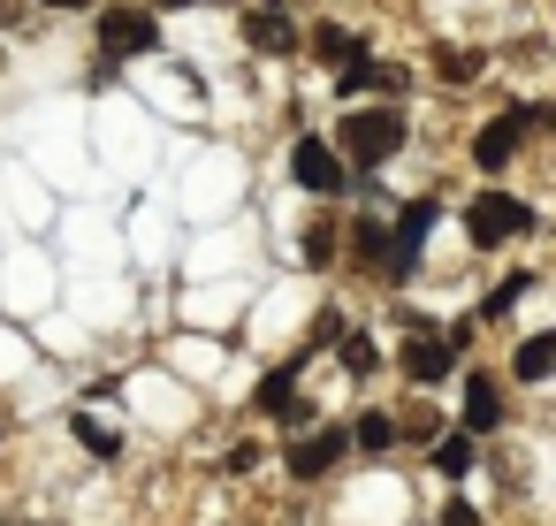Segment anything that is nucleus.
Returning a JSON list of instances; mask_svg holds the SVG:
<instances>
[{"label": "nucleus", "instance_id": "nucleus-2", "mask_svg": "<svg viewBox=\"0 0 556 526\" xmlns=\"http://www.w3.org/2000/svg\"><path fill=\"white\" fill-rule=\"evenodd\" d=\"M465 229H472V245H510V237L533 229V206L510 199V191H480V199L465 206Z\"/></svg>", "mask_w": 556, "mask_h": 526}, {"label": "nucleus", "instance_id": "nucleus-21", "mask_svg": "<svg viewBox=\"0 0 556 526\" xmlns=\"http://www.w3.org/2000/svg\"><path fill=\"white\" fill-rule=\"evenodd\" d=\"M442 526H480V511H472V503H457V496H450V503H442Z\"/></svg>", "mask_w": 556, "mask_h": 526}, {"label": "nucleus", "instance_id": "nucleus-7", "mask_svg": "<svg viewBox=\"0 0 556 526\" xmlns=\"http://www.w3.org/2000/svg\"><path fill=\"white\" fill-rule=\"evenodd\" d=\"M336 458H343V435L328 427V435H305V442L290 450V473H298V480H320V473H328Z\"/></svg>", "mask_w": 556, "mask_h": 526}, {"label": "nucleus", "instance_id": "nucleus-10", "mask_svg": "<svg viewBox=\"0 0 556 526\" xmlns=\"http://www.w3.org/2000/svg\"><path fill=\"white\" fill-rule=\"evenodd\" d=\"M244 39H252V54H298V39H290V24L267 9V16H252L244 24Z\"/></svg>", "mask_w": 556, "mask_h": 526}, {"label": "nucleus", "instance_id": "nucleus-20", "mask_svg": "<svg viewBox=\"0 0 556 526\" xmlns=\"http://www.w3.org/2000/svg\"><path fill=\"white\" fill-rule=\"evenodd\" d=\"M328 252H336V229H313V237H305V260H313V267H320V260H328Z\"/></svg>", "mask_w": 556, "mask_h": 526}, {"label": "nucleus", "instance_id": "nucleus-1", "mask_svg": "<svg viewBox=\"0 0 556 526\" xmlns=\"http://www.w3.org/2000/svg\"><path fill=\"white\" fill-rule=\"evenodd\" d=\"M396 146H404V115H381V108H351L343 115V153L358 168H381Z\"/></svg>", "mask_w": 556, "mask_h": 526}, {"label": "nucleus", "instance_id": "nucleus-14", "mask_svg": "<svg viewBox=\"0 0 556 526\" xmlns=\"http://www.w3.org/2000/svg\"><path fill=\"white\" fill-rule=\"evenodd\" d=\"M526 290H533V275H503V283L488 290V305H480V313H488V321H503V313H510V305H518Z\"/></svg>", "mask_w": 556, "mask_h": 526}, {"label": "nucleus", "instance_id": "nucleus-24", "mask_svg": "<svg viewBox=\"0 0 556 526\" xmlns=\"http://www.w3.org/2000/svg\"><path fill=\"white\" fill-rule=\"evenodd\" d=\"M548 130H556V108H548Z\"/></svg>", "mask_w": 556, "mask_h": 526}, {"label": "nucleus", "instance_id": "nucleus-9", "mask_svg": "<svg viewBox=\"0 0 556 526\" xmlns=\"http://www.w3.org/2000/svg\"><path fill=\"white\" fill-rule=\"evenodd\" d=\"M510 374H518V381H548V374H556V328H548V336H526L518 359H510Z\"/></svg>", "mask_w": 556, "mask_h": 526}, {"label": "nucleus", "instance_id": "nucleus-19", "mask_svg": "<svg viewBox=\"0 0 556 526\" xmlns=\"http://www.w3.org/2000/svg\"><path fill=\"white\" fill-rule=\"evenodd\" d=\"M434 70H442V77H480V62H472V54H442Z\"/></svg>", "mask_w": 556, "mask_h": 526}, {"label": "nucleus", "instance_id": "nucleus-25", "mask_svg": "<svg viewBox=\"0 0 556 526\" xmlns=\"http://www.w3.org/2000/svg\"><path fill=\"white\" fill-rule=\"evenodd\" d=\"M267 9H275V0H267Z\"/></svg>", "mask_w": 556, "mask_h": 526}, {"label": "nucleus", "instance_id": "nucleus-12", "mask_svg": "<svg viewBox=\"0 0 556 526\" xmlns=\"http://www.w3.org/2000/svg\"><path fill=\"white\" fill-rule=\"evenodd\" d=\"M290 381H298V366H282V374H267L252 404H260V412H275V419H298V404H290Z\"/></svg>", "mask_w": 556, "mask_h": 526}, {"label": "nucleus", "instance_id": "nucleus-23", "mask_svg": "<svg viewBox=\"0 0 556 526\" xmlns=\"http://www.w3.org/2000/svg\"><path fill=\"white\" fill-rule=\"evenodd\" d=\"M47 9H85V0H47Z\"/></svg>", "mask_w": 556, "mask_h": 526}, {"label": "nucleus", "instance_id": "nucleus-15", "mask_svg": "<svg viewBox=\"0 0 556 526\" xmlns=\"http://www.w3.org/2000/svg\"><path fill=\"white\" fill-rule=\"evenodd\" d=\"M434 473H450V480L472 473V442H465V435H442V442H434Z\"/></svg>", "mask_w": 556, "mask_h": 526}, {"label": "nucleus", "instance_id": "nucleus-3", "mask_svg": "<svg viewBox=\"0 0 556 526\" xmlns=\"http://www.w3.org/2000/svg\"><path fill=\"white\" fill-rule=\"evenodd\" d=\"M100 47H108L115 62H138V54H153V47H161V24H153V9H108V16H100Z\"/></svg>", "mask_w": 556, "mask_h": 526}, {"label": "nucleus", "instance_id": "nucleus-4", "mask_svg": "<svg viewBox=\"0 0 556 526\" xmlns=\"http://www.w3.org/2000/svg\"><path fill=\"white\" fill-rule=\"evenodd\" d=\"M290 176H298V191H313V199H336V191H343V153H336L328 138H298V153H290Z\"/></svg>", "mask_w": 556, "mask_h": 526}, {"label": "nucleus", "instance_id": "nucleus-5", "mask_svg": "<svg viewBox=\"0 0 556 526\" xmlns=\"http://www.w3.org/2000/svg\"><path fill=\"white\" fill-rule=\"evenodd\" d=\"M526 123H533L526 108H510V115H495V123H488V130L472 138V161H480V168H503V161L518 153V138H526Z\"/></svg>", "mask_w": 556, "mask_h": 526}, {"label": "nucleus", "instance_id": "nucleus-17", "mask_svg": "<svg viewBox=\"0 0 556 526\" xmlns=\"http://www.w3.org/2000/svg\"><path fill=\"white\" fill-rule=\"evenodd\" d=\"M77 442H85V450H100V458H115V435H108L100 419H85V412H77Z\"/></svg>", "mask_w": 556, "mask_h": 526}, {"label": "nucleus", "instance_id": "nucleus-6", "mask_svg": "<svg viewBox=\"0 0 556 526\" xmlns=\"http://www.w3.org/2000/svg\"><path fill=\"white\" fill-rule=\"evenodd\" d=\"M427 229H434V206L419 199V206H404V222H396V245H381V260L404 275L412 260H419V245H427Z\"/></svg>", "mask_w": 556, "mask_h": 526}, {"label": "nucleus", "instance_id": "nucleus-11", "mask_svg": "<svg viewBox=\"0 0 556 526\" xmlns=\"http://www.w3.org/2000/svg\"><path fill=\"white\" fill-rule=\"evenodd\" d=\"M404 366H412V381H442V374H450V343H434V336H419V343L404 351Z\"/></svg>", "mask_w": 556, "mask_h": 526}, {"label": "nucleus", "instance_id": "nucleus-16", "mask_svg": "<svg viewBox=\"0 0 556 526\" xmlns=\"http://www.w3.org/2000/svg\"><path fill=\"white\" fill-rule=\"evenodd\" d=\"M351 435H358V450H389V435H396V427H389L381 412H366V419H358Z\"/></svg>", "mask_w": 556, "mask_h": 526}, {"label": "nucleus", "instance_id": "nucleus-13", "mask_svg": "<svg viewBox=\"0 0 556 526\" xmlns=\"http://www.w3.org/2000/svg\"><path fill=\"white\" fill-rule=\"evenodd\" d=\"M313 54H320V62H358V39L336 32V24H320V32H313Z\"/></svg>", "mask_w": 556, "mask_h": 526}, {"label": "nucleus", "instance_id": "nucleus-18", "mask_svg": "<svg viewBox=\"0 0 556 526\" xmlns=\"http://www.w3.org/2000/svg\"><path fill=\"white\" fill-rule=\"evenodd\" d=\"M343 366H351V374H374V343L351 336V343H343Z\"/></svg>", "mask_w": 556, "mask_h": 526}, {"label": "nucleus", "instance_id": "nucleus-8", "mask_svg": "<svg viewBox=\"0 0 556 526\" xmlns=\"http://www.w3.org/2000/svg\"><path fill=\"white\" fill-rule=\"evenodd\" d=\"M495 419H503V397H495V381H488V374H472V381H465V427H472V435H488Z\"/></svg>", "mask_w": 556, "mask_h": 526}, {"label": "nucleus", "instance_id": "nucleus-22", "mask_svg": "<svg viewBox=\"0 0 556 526\" xmlns=\"http://www.w3.org/2000/svg\"><path fill=\"white\" fill-rule=\"evenodd\" d=\"M153 9H191V0H153Z\"/></svg>", "mask_w": 556, "mask_h": 526}]
</instances>
